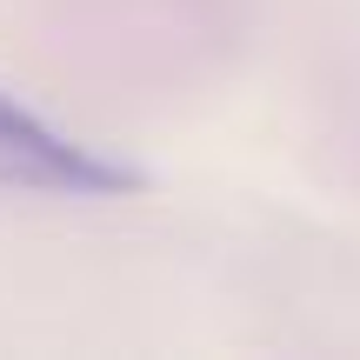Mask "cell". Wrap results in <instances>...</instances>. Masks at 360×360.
<instances>
[{
  "label": "cell",
  "mask_w": 360,
  "mask_h": 360,
  "mask_svg": "<svg viewBox=\"0 0 360 360\" xmlns=\"http://www.w3.org/2000/svg\"><path fill=\"white\" fill-rule=\"evenodd\" d=\"M0 193H47V200H134L147 193V174L134 160L87 147L40 120L27 101L0 87Z\"/></svg>",
  "instance_id": "1"
}]
</instances>
